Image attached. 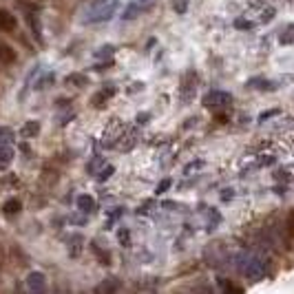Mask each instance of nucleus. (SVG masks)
Listing matches in <instances>:
<instances>
[{"label": "nucleus", "instance_id": "1", "mask_svg": "<svg viewBox=\"0 0 294 294\" xmlns=\"http://www.w3.org/2000/svg\"><path fill=\"white\" fill-rule=\"evenodd\" d=\"M118 5L120 0H93L84 14V22L86 25H100V22L111 20L118 11Z\"/></svg>", "mask_w": 294, "mask_h": 294}, {"label": "nucleus", "instance_id": "2", "mask_svg": "<svg viewBox=\"0 0 294 294\" xmlns=\"http://www.w3.org/2000/svg\"><path fill=\"white\" fill-rule=\"evenodd\" d=\"M197 93V73L192 69H188L184 75H181V84H179V100L181 104H188L192 102Z\"/></svg>", "mask_w": 294, "mask_h": 294}, {"label": "nucleus", "instance_id": "3", "mask_svg": "<svg viewBox=\"0 0 294 294\" xmlns=\"http://www.w3.org/2000/svg\"><path fill=\"white\" fill-rule=\"evenodd\" d=\"M135 144H137V131H135V126H122L120 133L115 135L113 146L118 148V151L126 153V151H131Z\"/></svg>", "mask_w": 294, "mask_h": 294}, {"label": "nucleus", "instance_id": "4", "mask_svg": "<svg viewBox=\"0 0 294 294\" xmlns=\"http://www.w3.org/2000/svg\"><path fill=\"white\" fill-rule=\"evenodd\" d=\"M232 102V95L226 91H208L206 95L202 97V104L208 109H221V107H228Z\"/></svg>", "mask_w": 294, "mask_h": 294}, {"label": "nucleus", "instance_id": "5", "mask_svg": "<svg viewBox=\"0 0 294 294\" xmlns=\"http://www.w3.org/2000/svg\"><path fill=\"white\" fill-rule=\"evenodd\" d=\"M241 270L246 272V276L250 281H261L265 276V261L263 259H259V257H252V259H248L246 265H243Z\"/></svg>", "mask_w": 294, "mask_h": 294}, {"label": "nucleus", "instance_id": "6", "mask_svg": "<svg viewBox=\"0 0 294 294\" xmlns=\"http://www.w3.org/2000/svg\"><path fill=\"white\" fill-rule=\"evenodd\" d=\"M115 93H118V88H115V86H107V88H100V91L95 93V95L91 97L93 107H95V109H104V107H107V102H109V100L115 95Z\"/></svg>", "mask_w": 294, "mask_h": 294}, {"label": "nucleus", "instance_id": "7", "mask_svg": "<svg viewBox=\"0 0 294 294\" xmlns=\"http://www.w3.org/2000/svg\"><path fill=\"white\" fill-rule=\"evenodd\" d=\"M16 60H18V55H16V49L11 47L9 42H5L3 38H0V64L9 66V64H14Z\"/></svg>", "mask_w": 294, "mask_h": 294}, {"label": "nucleus", "instance_id": "8", "mask_svg": "<svg viewBox=\"0 0 294 294\" xmlns=\"http://www.w3.org/2000/svg\"><path fill=\"white\" fill-rule=\"evenodd\" d=\"M18 29V20H16L14 14H9L7 9L0 7V31H7V33H14Z\"/></svg>", "mask_w": 294, "mask_h": 294}, {"label": "nucleus", "instance_id": "9", "mask_svg": "<svg viewBox=\"0 0 294 294\" xmlns=\"http://www.w3.org/2000/svg\"><path fill=\"white\" fill-rule=\"evenodd\" d=\"M27 287L31 292H44L47 290V279H44L42 272H29L27 276Z\"/></svg>", "mask_w": 294, "mask_h": 294}, {"label": "nucleus", "instance_id": "10", "mask_svg": "<svg viewBox=\"0 0 294 294\" xmlns=\"http://www.w3.org/2000/svg\"><path fill=\"white\" fill-rule=\"evenodd\" d=\"M122 287V281L120 279H115V276H109V279H104L100 285H95V294H113V292H118Z\"/></svg>", "mask_w": 294, "mask_h": 294}, {"label": "nucleus", "instance_id": "11", "mask_svg": "<svg viewBox=\"0 0 294 294\" xmlns=\"http://www.w3.org/2000/svg\"><path fill=\"white\" fill-rule=\"evenodd\" d=\"M75 206L80 213H84V215H91V213H95V199H93L91 195H80L75 199Z\"/></svg>", "mask_w": 294, "mask_h": 294}, {"label": "nucleus", "instance_id": "12", "mask_svg": "<svg viewBox=\"0 0 294 294\" xmlns=\"http://www.w3.org/2000/svg\"><path fill=\"white\" fill-rule=\"evenodd\" d=\"M38 133H40V122H38V120H29V122H25V124H22L20 137H25V140H33Z\"/></svg>", "mask_w": 294, "mask_h": 294}, {"label": "nucleus", "instance_id": "13", "mask_svg": "<svg viewBox=\"0 0 294 294\" xmlns=\"http://www.w3.org/2000/svg\"><path fill=\"white\" fill-rule=\"evenodd\" d=\"M20 210H22V202L16 199V197H9L7 202L3 204V213L7 215V217H14V215H18Z\"/></svg>", "mask_w": 294, "mask_h": 294}, {"label": "nucleus", "instance_id": "14", "mask_svg": "<svg viewBox=\"0 0 294 294\" xmlns=\"http://www.w3.org/2000/svg\"><path fill=\"white\" fill-rule=\"evenodd\" d=\"M11 162H14V148L9 144H5V146H0V170L9 168Z\"/></svg>", "mask_w": 294, "mask_h": 294}, {"label": "nucleus", "instance_id": "15", "mask_svg": "<svg viewBox=\"0 0 294 294\" xmlns=\"http://www.w3.org/2000/svg\"><path fill=\"white\" fill-rule=\"evenodd\" d=\"M88 246H91V250H93V254L97 257V261H100V263H102V265H111V254H109L107 250H102V248L97 246V241H95V239L88 243Z\"/></svg>", "mask_w": 294, "mask_h": 294}, {"label": "nucleus", "instance_id": "16", "mask_svg": "<svg viewBox=\"0 0 294 294\" xmlns=\"http://www.w3.org/2000/svg\"><path fill=\"white\" fill-rule=\"evenodd\" d=\"M248 86L250 88H259V91H274L276 84L270 80H263V77H254V80L248 82Z\"/></svg>", "mask_w": 294, "mask_h": 294}, {"label": "nucleus", "instance_id": "17", "mask_svg": "<svg viewBox=\"0 0 294 294\" xmlns=\"http://www.w3.org/2000/svg\"><path fill=\"white\" fill-rule=\"evenodd\" d=\"M69 254L71 257H80L82 252V243H84V239H82V235H71L69 237Z\"/></svg>", "mask_w": 294, "mask_h": 294}, {"label": "nucleus", "instance_id": "18", "mask_svg": "<svg viewBox=\"0 0 294 294\" xmlns=\"http://www.w3.org/2000/svg\"><path fill=\"white\" fill-rule=\"evenodd\" d=\"M66 84H73L75 88H84L88 86V77L84 73H69L66 75Z\"/></svg>", "mask_w": 294, "mask_h": 294}, {"label": "nucleus", "instance_id": "19", "mask_svg": "<svg viewBox=\"0 0 294 294\" xmlns=\"http://www.w3.org/2000/svg\"><path fill=\"white\" fill-rule=\"evenodd\" d=\"M292 241H294V210H290L287 221H285V246L290 248Z\"/></svg>", "mask_w": 294, "mask_h": 294}, {"label": "nucleus", "instance_id": "20", "mask_svg": "<svg viewBox=\"0 0 294 294\" xmlns=\"http://www.w3.org/2000/svg\"><path fill=\"white\" fill-rule=\"evenodd\" d=\"M279 42H281V44H292V42H294V25H287L285 29L281 31Z\"/></svg>", "mask_w": 294, "mask_h": 294}, {"label": "nucleus", "instance_id": "21", "mask_svg": "<svg viewBox=\"0 0 294 294\" xmlns=\"http://www.w3.org/2000/svg\"><path fill=\"white\" fill-rule=\"evenodd\" d=\"M115 173V166L113 164H107V166H102V168H100V175H97V181H107L111 175Z\"/></svg>", "mask_w": 294, "mask_h": 294}, {"label": "nucleus", "instance_id": "22", "mask_svg": "<svg viewBox=\"0 0 294 294\" xmlns=\"http://www.w3.org/2000/svg\"><path fill=\"white\" fill-rule=\"evenodd\" d=\"M137 3H131L129 7H126V11L122 14V20H133V18H137Z\"/></svg>", "mask_w": 294, "mask_h": 294}, {"label": "nucleus", "instance_id": "23", "mask_svg": "<svg viewBox=\"0 0 294 294\" xmlns=\"http://www.w3.org/2000/svg\"><path fill=\"white\" fill-rule=\"evenodd\" d=\"M173 11L179 16H184L188 11V0H173Z\"/></svg>", "mask_w": 294, "mask_h": 294}, {"label": "nucleus", "instance_id": "24", "mask_svg": "<svg viewBox=\"0 0 294 294\" xmlns=\"http://www.w3.org/2000/svg\"><path fill=\"white\" fill-rule=\"evenodd\" d=\"M113 44H104V47H100L97 51H95V58H111L113 55Z\"/></svg>", "mask_w": 294, "mask_h": 294}, {"label": "nucleus", "instance_id": "25", "mask_svg": "<svg viewBox=\"0 0 294 294\" xmlns=\"http://www.w3.org/2000/svg\"><path fill=\"white\" fill-rule=\"evenodd\" d=\"M274 179H276V181H283V184H290V181H292V175L287 173L285 168H279V170L274 173Z\"/></svg>", "mask_w": 294, "mask_h": 294}, {"label": "nucleus", "instance_id": "26", "mask_svg": "<svg viewBox=\"0 0 294 294\" xmlns=\"http://www.w3.org/2000/svg\"><path fill=\"white\" fill-rule=\"evenodd\" d=\"M11 137H14V131H11V129H7V126H5V129H0V146L9 144Z\"/></svg>", "mask_w": 294, "mask_h": 294}, {"label": "nucleus", "instance_id": "27", "mask_svg": "<svg viewBox=\"0 0 294 294\" xmlns=\"http://www.w3.org/2000/svg\"><path fill=\"white\" fill-rule=\"evenodd\" d=\"M118 239H120L122 246H126V248H129V246H131V232L126 230V228H122V230L118 232Z\"/></svg>", "mask_w": 294, "mask_h": 294}, {"label": "nucleus", "instance_id": "28", "mask_svg": "<svg viewBox=\"0 0 294 294\" xmlns=\"http://www.w3.org/2000/svg\"><path fill=\"white\" fill-rule=\"evenodd\" d=\"M170 184H173V181H170V177H164V179L157 184V190H155V192H157V195H164V192L170 188Z\"/></svg>", "mask_w": 294, "mask_h": 294}, {"label": "nucleus", "instance_id": "29", "mask_svg": "<svg viewBox=\"0 0 294 294\" xmlns=\"http://www.w3.org/2000/svg\"><path fill=\"white\" fill-rule=\"evenodd\" d=\"M235 27H237V29H248V31H250L252 27H254V22L246 20V18H237V20H235Z\"/></svg>", "mask_w": 294, "mask_h": 294}, {"label": "nucleus", "instance_id": "30", "mask_svg": "<svg viewBox=\"0 0 294 294\" xmlns=\"http://www.w3.org/2000/svg\"><path fill=\"white\" fill-rule=\"evenodd\" d=\"M274 115H279V109H270V111H263V113L259 115V122H265V120L274 118Z\"/></svg>", "mask_w": 294, "mask_h": 294}, {"label": "nucleus", "instance_id": "31", "mask_svg": "<svg viewBox=\"0 0 294 294\" xmlns=\"http://www.w3.org/2000/svg\"><path fill=\"white\" fill-rule=\"evenodd\" d=\"M257 164H259V166H272V164H274V155H261Z\"/></svg>", "mask_w": 294, "mask_h": 294}, {"label": "nucleus", "instance_id": "32", "mask_svg": "<svg viewBox=\"0 0 294 294\" xmlns=\"http://www.w3.org/2000/svg\"><path fill=\"white\" fill-rule=\"evenodd\" d=\"M274 14H276L274 9H263V14H261V22H270V20L274 18Z\"/></svg>", "mask_w": 294, "mask_h": 294}, {"label": "nucleus", "instance_id": "33", "mask_svg": "<svg viewBox=\"0 0 294 294\" xmlns=\"http://www.w3.org/2000/svg\"><path fill=\"white\" fill-rule=\"evenodd\" d=\"M111 66H113V60L107 58L104 62H97V64H95V71H104V69H111Z\"/></svg>", "mask_w": 294, "mask_h": 294}, {"label": "nucleus", "instance_id": "34", "mask_svg": "<svg viewBox=\"0 0 294 294\" xmlns=\"http://www.w3.org/2000/svg\"><path fill=\"white\" fill-rule=\"evenodd\" d=\"M97 166H104V164H102V159H100V157H95V159H93V162L86 166V170H88V173H93V170H95Z\"/></svg>", "mask_w": 294, "mask_h": 294}, {"label": "nucleus", "instance_id": "35", "mask_svg": "<svg viewBox=\"0 0 294 294\" xmlns=\"http://www.w3.org/2000/svg\"><path fill=\"white\" fill-rule=\"evenodd\" d=\"M224 290H226V292H237V294L243 292L239 285H232V283H224Z\"/></svg>", "mask_w": 294, "mask_h": 294}, {"label": "nucleus", "instance_id": "36", "mask_svg": "<svg viewBox=\"0 0 294 294\" xmlns=\"http://www.w3.org/2000/svg\"><path fill=\"white\" fill-rule=\"evenodd\" d=\"M148 118H151L148 113H137V124H146Z\"/></svg>", "mask_w": 294, "mask_h": 294}, {"label": "nucleus", "instance_id": "37", "mask_svg": "<svg viewBox=\"0 0 294 294\" xmlns=\"http://www.w3.org/2000/svg\"><path fill=\"white\" fill-rule=\"evenodd\" d=\"M217 122H219V124H226V122H228V115H226V113H217Z\"/></svg>", "mask_w": 294, "mask_h": 294}, {"label": "nucleus", "instance_id": "38", "mask_svg": "<svg viewBox=\"0 0 294 294\" xmlns=\"http://www.w3.org/2000/svg\"><path fill=\"white\" fill-rule=\"evenodd\" d=\"M274 192H279V195H283V192H285V186H276V188H274Z\"/></svg>", "mask_w": 294, "mask_h": 294}, {"label": "nucleus", "instance_id": "39", "mask_svg": "<svg viewBox=\"0 0 294 294\" xmlns=\"http://www.w3.org/2000/svg\"><path fill=\"white\" fill-rule=\"evenodd\" d=\"M140 3H151V0H140Z\"/></svg>", "mask_w": 294, "mask_h": 294}, {"label": "nucleus", "instance_id": "40", "mask_svg": "<svg viewBox=\"0 0 294 294\" xmlns=\"http://www.w3.org/2000/svg\"><path fill=\"white\" fill-rule=\"evenodd\" d=\"M0 263H3V252H0Z\"/></svg>", "mask_w": 294, "mask_h": 294}]
</instances>
